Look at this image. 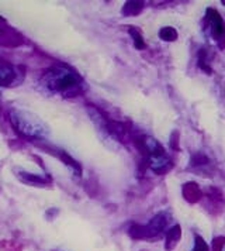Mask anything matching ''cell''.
I'll return each instance as SVG.
<instances>
[{
  "instance_id": "6da1fadb",
  "label": "cell",
  "mask_w": 225,
  "mask_h": 251,
  "mask_svg": "<svg viewBox=\"0 0 225 251\" xmlns=\"http://www.w3.org/2000/svg\"><path fill=\"white\" fill-rule=\"evenodd\" d=\"M10 122L13 127L19 134L27 138H41L46 136L48 128L46 126L31 113L20 112V110H11Z\"/></svg>"
},
{
  "instance_id": "7a4b0ae2",
  "label": "cell",
  "mask_w": 225,
  "mask_h": 251,
  "mask_svg": "<svg viewBox=\"0 0 225 251\" xmlns=\"http://www.w3.org/2000/svg\"><path fill=\"white\" fill-rule=\"evenodd\" d=\"M43 82L52 92H67L78 86L79 78L68 69L54 68L45 72Z\"/></svg>"
},
{
  "instance_id": "3957f363",
  "label": "cell",
  "mask_w": 225,
  "mask_h": 251,
  "mask_svg": "<svg viewBox=\"0 0 225 251\" xmlns=\"http://www.w3.org/2000/svg\"><path fill=\"white\" fill-rule=\"evenodd\" d=\"M168 220L166 213H159L145 226H133L130 230V234L134 239H154L165 230Z\"/></svg>"
},
{
  "instance_id": "277c9868",
  "label": "cell",
  "mask_w": 225,
  "mask_h": 251,
  "mask_svg": "<svg viewBox=\"0 0 225 251\" xmlns=\"http://www.w3.org/2000/svg\"><path fill=\"white\" fill-rule=\"evenodd\" d=\"M207 22L210 24L211 28V34H213L214 40L220 44L221 47L225 46V23L221 19V16L218 14L217 10L214 9H208L207 10Z\"/></svg>"
},
{
  "instance_id": "5b68a950",
  "label": "cell",
  "mask_w": 225,
  "mask_h": 251,
  "mask_svg": "<svg viewBox=\"0 0 225 251\" xmlns=\"http://www.w3.org/2000/svg\"><path fill=\"white\" fill-rule=\"evenodd\" d=\"M148 165L149 168L157 174H165L172 168V160L163 152V150L157 151L154 154L148 155Z\"/></svg>"
},
{
  "instance_id": "8992f818",
  "label": "cell",
  "mask_w": 225,
  "mask_h": 251,
  "mask_svg": "<svg viewBox=\"0 0 225 251\" xmlns=\"http://www.w3.org/2000/svg\"><path fill=\"white\" fill-rule=\"evenodd\" d=\"M180 237H181V231H180V226H173L166 231V237H165V247L166 250H173L178 243H179Z\"/></svg>"
},
{
  "instance_id": "52a82bcc",
  "label": "cell",
  "mask_w": 225,
  "mask_h": 251,
  "mask_svg": "<svg viewBox=\"0 0 225 251\" xmlns=\"http://www.w3.org/2000/svg\"><path fill=\"white\" fill-rule=\"evenodd\" d=\"M183 195L189 202L193 203V202H197L200 199L202 191L199 189V185H196L194 182H189L184 183V186H183Z\"/></svg>"
},
{
  "instance_id": "ba28073f",
  "label": "cell",
  "mask_w": 225,
  "mask_h": 251,
  "mask_svg": "<svg viewBox=\"0 0 225 251\" xmlns=\"http://www.w3.org/2000/svg\"><path fill=\"white\" fill-rule=\"evenodd\" d=\"M14 76H16V74H14L13 67H10L9 64L0 65V85H4V86L10 85L14 80Z\"/></svg>"
},
{
  "instance_id": "9c48e42d",
  "label": "cell",
  "mask_w": 225,
  "mask_h": 251,
  "mask_svg": "<svg viewBox=\"0 0 225 251\" xmlns=\"http://www.w3.org/2000/svg\"><path fill=\"white\" fill-rule=\"evenodd\" d=\"M19 179L22 182L28 183V185H33V186H37V185H45L46 183V179L40 176V175H35V174H30V172H20L17 174Z\"/></svg>"
},
{
  "instance_id": "30bf717a",
  "label": "cell",
  "mask_w": 225,
  "mask_h": 251,
  "mask_svg": "<svg viewBox=\"0 0 225 251\" xmlns=\"http://www.w3.org/2000/svg\"><path fill=\"white\" fill-rule=\"evenodd\" d=\"M144 3L142 1H127L123 7V13L125 16H136L142 10Z\"/></svg>"
},
{
  "instance_id": "8fae6325",
  "label": "cell",
  "mask_w": 225,
  "mask_h": 251,
  "mask_svg": "<svg viewBox=\"0 0 225 251\" xmlns=\"http://www.w3.org/2000/svg\"><path fill=\"white\" fill-rule=\"evenodd\" d=\"M159 37L163 41H175V40H178V31L173 27H163L159 31Z\"/></svg>"
},
{
  "instance_id": "7c38bea8",
  "label": "cell",
  "mask_w": 225,
  "mask_h": 251,
  "mask_svg": "<svg viewBox=\"0 0 225 251\" xmlns=\"http://www.w3.org/2000/svg\"><path fill=\"white\" fill-rule=\"evenodd\" d=\"M130 34L133 37V40H134V46L138 48V50H144L145 48V43H144V38H142V34L134 28V27H131L130 28Z\"/></svg>"
},
{
  "instance_id": "4fadbf2b",
  "label": "cell",
  "mask_w": 225,
  "mask_h": 251,
  "mask_svg": "<svg viewBox=\"0 0 225 251\" xmlns=\"http://www.w3.org/2000/svg\"><path fill=\"white\" fill-rule=\"evenodd\" d=\"M61 158L65 161V164H67L68 167H70V168H72L73 171L76 172L78 175H79V174H80V172H82V168H80V165H79L78 162L73 160L72 157H69L68 154H65V152H62V154H61Z\"/></svg>"
},
{
  "instance_id": "5bb4252c",
  "label": "cell",
  "mask_w": 225,
  "mask_h": 251,
  "mask_svg": "<svg viewBox=\"0 0 225 251\" xmlns=\"http://www.w3.org/2000/svg\"><path fill=\"white\" fill-rule=\"evenodd\" d=\"M193 251H208V246L205 244V241L202 237H196V244H194V249Z\"/></svg>"
},
{
  "instance_id": "9a60e30c",
  "label": "cell",
  "mask_w": 225,
  "mask_h": 251,
  "mask_svg": "<svg viewBox=\"0 0 225 251\" xmlns=\"http://www.w3.org/2000/svg\"><path fill=\"white\" fill-rule=\"evenodd\" d=\"M225 244V237H218L213 241V250L214 251H221Z\"/></svg>"
},
{
  "instance_id": "2e32d148",
  "label": "cell",
  "mask_w": 225,
  "mask_h": 251,
  "mask_svg": "<svg viewBox=\"0 0 225 251\" xmlns=\"http://www.w3.org/2000/svg\"><path fill=\"white\" fill-rule=\"evenodd\" d=\"M0 20H1V17H0Z\"/></svg>"
}]
</instances>
